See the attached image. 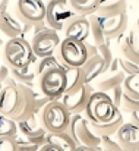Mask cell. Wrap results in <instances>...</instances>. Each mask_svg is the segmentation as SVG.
<instances>
[{
	"mask_svg": "<svg viewBox=\"0 0 139 151\" xmlns=\"http://www.w3.org/2000/svg\"><path fill=\"white\" fill-rule=\"evenodd\" d=\"M3 56L4 62L10 69H19L37 63L38 57L32 50V46L28 40L22 37L9 38L3 46Z\"/></svg>",
	"mask_w": 139,
	"mask_h": 151,
	"instance_id": "cell-1",
	"label": "cell"
},
{
	"mask_svg": "<svg viewBox=\"0 0 139 151\" xmlns=\"http://www.w3.org/2000/svg\"><path fill=\"white\" fill-rule=\"evenodd\" d=\"M38 117L47 132H63L67 131L70 125L72 113L64 107L62 100H50Z\"/></svg>",
	"mask_w": 139,
	"mask_h": 151,
	"instance_id": "cell-2",
	"label": "cell"
},
{
	"mask_svg": "<svg viewBox=\"0 0 139 151\" xmlns=\"http://www.w3.org/2000/svg\"><path fill=\"white\" fill-rule=\"evenodd\" d=\"M117 111L119 109L116 107V104L107 93L94 91L84 113L85 117L94 123H105L110 122L117 114Z\"/></svg>",
	"mask_w": 139,
	"mask_h": 151,
	"instance_id": "cell-3",
	"label": "cell"
},
{
	"mask_svg": "<svg viewBox=\"0 0 139 151\" xmlns=\"http://www.w3.org/2000/svg\"><path fill=\"white\" fill-rule=\"evenodd\" d=\"M56 56L59 57L63 66L81 68L88 59L87 43L79 41L76 38L64 37L56 50Z\"/></svg>",
	"mask_w": 139,
	"mask_h": 151,
	"instance_id": "cell-4",
	"label": "cell"
},
{
	"mask_svg": "<svg viewBox=\"0 0 139 151\" xmlns=\"http://www.w3.org/2000/svg\"><path fill=\"white\" fill-rule=\"evenodd\" d=\"M67 132L70 134V137L75 139L78 145H87V147L97 148L98 151H102L101 150V137L94 132L91 122L84 114H72Z\"/></svg>",
	"mask_w": 139,
	"mask_h": 151,
	"instance_id": "cell-5",
	"label": "cell"
},
{
	"mask_svg": "<svg viewBox=\"0 0 139 151\" xmlns=\"http://www.w3.org/2000/svg\"><path fill=\"white\" fill-rule=\"evenodd\" d=\"M18 123V134L15 135V139L18 142V145H35L40 147L46 142L47 132L43 128L40 117L37 114L25 119V120H19Z\"/></svg>",
	"mask_w": 139,
	"mask_h": 151,
	"instance_id": "cell-6",
	"label": "cell"
},
{
	"mask_svg": "<svg viewBox=\"0 0 139 151\" xmlns=\"http://www.w3.org/2000/svg\"><path fill=\"white\" fill-rule=\"evenodd\" d=\"M40 93L51 100H60L66 93V70L64 66L53 68L38 76Z\"/></svg>",
	"mask_w": 139,
	"mask_h": 151,
	"instance_id": "cell-7",
	"label": "cell"
},
{
	"mask_svg": "<svg viewBox=\"0 0 139 151\" xmlns=\"http://www.w3.org/2000/svg\"><path fill=\"white\" fill-rule=\"evenodd\" d=\"M46 6V24L56 31H63L64 24L75 15L69 0H48Z\"/></svg>",
	"mask_w": 139,
	"mask_h": 151,
	"instance_id": "cell-8",
	"label": "cell"
},
{
	"mask_svg": "<svg viewBox=\"0 0 139 151\" xmlns=\"http://www.w3.org/2000/svg\"><path fill=\"white\" fill-rule=\"evenodd\" d=\"M46 9L44 0H18L15 7L16 18L24 25L46 21Z\"/></svg>",
	"mask_w": 139,
	"mask_h": 151,
	"instance_id": "cell-9",
	"label": "cell"
},
{
	"mask_svg": "<svg viewBox=\"0 0 139 151\" xmlns=\"http://www.w3.org/2000/svg\"><path fill=\"white\" fill-rule=\"evenodd\" d=\"M60 41L62 40L59 37V31L47 27L43 31H40L37 35H34L29 43L32 46V50L35 53V56L38 59H43V57L54 54L59 44H60Z\"/></svg>",
	"mask_w": 139,
	"mask_h": 151,
	"instance_id": "cell-10",
	"label": "cell"
},
{
	"mask_svg": "<svg viewBox=\"0 0 139 151\" xmlns=\"http://www.w3.org/2000/svg\"><path fill=\"white\" fill-rule=\"evenodd\" d=\"M92 94H94L92 85L91 84H85L79 90L73 91V93L63 94L60 100L72 114H82L85 111V109L88 106V101H90Z\"/></svg>",
	"mask_w": 139,
	"mask_h": 151,
	"instance_id": "cell-11",
	"label": "cell"
},
{
	"mask_svg": "<svg viewBox=\"0 0 139 151\" xmlns=\"http://www.w3.org/2000/svg\"><path fill=\"white\" fill-rule=\"evenodd\" d=\"M19 85L10 78L9 84H6L0 91V114L12 119L19 104Z\"/></svg>",
	"mask_w": 139,
	"mask_h": 151,
	"instance_id": "cell-12",
	"label": "cell"
},
{
	"mask_svg": "<svg viewBox=\"0 0 139 151\" xmlns=\"http://www.w3.org/2000/svg\"><path fill=\"white\" fill-rule=\"evenodd\" d=\"M100 24L102 28V32L108 40L111 38H119L120 35L126 34V28H128V15L125 13H119L114 16H100Z\"/></svg>",
	"mask_w": 139,
	"mask_h": 151,
	"instance_id": "cell-13",
	"label": "cell"
},
{
	"mask_svg": "<svg viewBox=\"0 0 139 151\" xmlns=\"http://www.w3.org/2000/svg\"><path fill=\"white\" fill-rule=\"evenodd\" d=\"M63 32H64V37L76 38L79 41L87 43L88 38H90V18L88 16H84V15L75 13L64 24Z\"/></svg>",
	"mask_w": 139,
	"mask_h": 151,
	"instance_id": "cell-14",
	"label": "cell"
},
{
	"mask_svg": "<svg viewBox=\"0 0 139 151\" xmlns=\"http://www.w3.org/2000/svg\"><path fill=\"white\" fill-rule=\"evenodd\" d=\"M116 138L122 148L139 151V126L133 125L132 122L123 123L116 132Z\"/></svg>",
	"mask_w": 139,
	"mask_h": 151,
	"instance_id": "cell-15",
	"label": "cell"
},
{
	"mask_svg": "<svg viewBox=\"0 0 139 151\" xmlns=\"http://www.w3.org/2000/svg\"><path fill=\"white\" fill-rule=\"evenodd\" d=\"M0 32L4 37H7V40L15 38V37H22L24 24L4 9L0 12Z\"/></svg>",
	"mask_w": 139,
	"mask_h": 151,
	"instance_id": "cell-16",
	"label": "cell"
},
{
	"mask_svg": "<svg viewBox=\"0 0 139 151\" xmlns=\"http://www.w3.org/2000/svg\"><path fill=\"white\" fill-rule=\"evenodd\" d=\"M122 57L139 65V31L135 28L125 35V38L120 43Z\"/></svg>",
	"mask_w": 139,
	"mask_h": 151,
	"instance_id": "cell-17",
	"label": "cell"
},
{
	"mask_svg": "<svg viewBox=\"0 0 139 151\" xmlns=\"http://www.w3.org/2000/svg\"><path fill=\"white\" fill-rule=\"evenodd\" d=\"M82 70L85 75V82L91 84L94 79H97L98 76H101L102 73H105V62L102 59V56L100 53L90 56L87 59V62L82 65Z\"/></svg>",
	"mask_w": 139,
	"mask_h": 151,
	"instance_id": "cell-18",
	"label": "cell"
},
{
	"mask_svg": "<svg viewBox=\"0 0 139 151\" xmlns=\"http://www.w3.org/2000/svg\"><path fill=\"white\" fill-rule=\"evenodd\" d=\"M128 9V0H100L97 15L100 16H114L125 13Z\"/></svg>",
	"mask_w": 139,
	"mask_h": 151,
	"instance_id": "cell-19",
	"label": "cell"
},
{
	"mask_svg": "<svg viewBox=\"0 0 139 151\" xmlns=\"http://www.w3.org/2000/svg\"><path fill=\"white\" fill-rule=\"evenodd\" d=\"M64 70H66V93L64 94L73 93V91L79 90L82 85L87 84L85 82V75H84L82 66L81 68L64 66Z\"/></svg>",
	"mask_w": 139,
	"mask_h": 151,
	"instance_id": "cell-20",
	"label": "cell"
},
{
	"mask_svg": "<svg viewBox=\"0 0 139 151\" xmlns=\"http://www.w3.org/2000/svg\"><path fill=\"white\" fill-rule=\"evenodd\" d=\"M91 122V120H90ZM125 123L123 120V114L122 111L119 110L117 114L110 120V122H105V123H94L91 122V126H92L94 132L100 137H105V135H116V132L119 131V128Z\"/></svg>",
	"mask_w": 139,
	"mask_h": 151,
	"instance_id": "cell-21",
	"label": "cell"
},
{
	"mask_svg": "<svg viewBox=\"0 0 139 151\" xmlns=\"http://www.w3.org/2000/svg\"><path fill=\"white\" fill-rule=\"evenodd\" d=\"M10 76L16 84H24V85H29L34 87V79L38 78L37 73V66L35 63L25 66V68H19V69H10Z\"/></svg>",
	"mask_w": 139,
	"mask_h": 151,
	"instance_id": "cell-22",
	"label": "cell"
},
{
	"mask_svg": "<svg viewBox=\"0 0 139 151\" xmlns=\"http://www.w3.org/2000/svg\"><path fill=\"white\" fill-rule=\"evenodd\" d=\"M46 142L54 144V145L60 147L62 150L64 151H73L78 147V144L75 142V139L70 137V134L67 131H63V132H48L46 137Z\"/></svg>",
	"mask_w": 139,
	"mask_h": 151,
	"instance_id": "cell-23",
	"label": "cell"
},
{
	"mask_svg": "<svg viewBox=\"0 0 139 151\" xmlns=\"http://www.w3.org/2000/svg\"><path fill=\"white\" fill-rule=\"evenodd\" d=\"M90 18V38L87 43H91L94 46H101L104 43H107V38L102 32V28H101V24H100V18L97 13H92L88 16Z\"/></svg>",
	"mask_w": 139,
	"mask_h": 151,
	"instance_id": "cell-24",
	"label": "cell"
},
{
	"mask_svg": "<svg viewBox=\"0 0 139 151\" xmlns=\"http://www.w3.org/2000/svg\"><path fill=\"white\" fill-rule=\"evenodd\" d=\"M125 76H126L125 72L120 70V69L116 70V72H111L110 76L102 78L101 81H98L97 90H98V91H102V93H110V91H113L114 88H117V87H120V85L123 84Z\"/></svg>",
	"mask_w": 139,
	"mask_h": 151,
	"instance_id": "cell-25",
	"label": "cell"
},
{
	"mask_svg": "<svg viewBox=\"0 0 139 151\" xmlns=\"http://www.w3.org/2000/svg\"><path fill=\"white\" fill-rule=\"evenodd\" d=\"M100 0H69V4L72 10L78 15L90 16L97 12Z\"/></svg>",
	"mask_w": 139,
	"mask_h": 151,
	"instance_id": "cell-26",
	"label": "cell"
},
{
	"mask_svg": "<svg viewBox=\"0 0 139 151\" xmlns=\"http://www.w3.org/2000/svg\"><path fill=\"white\" fill-rule=\"evenodd\" d=\"M139 75H126L125 76V81L122 84L123 87V93L132 99H136L139 100Z\"/></svg>",
	"mask_w": 139,
	"mask_h": 151,
	"instance_id": "cell-27",
	"label": "cell"
},
{
	"mask_svg": "<svg viewBox=\"0 0 139 151\" xmlns=\"http://www.w3.org/2000/svg\"><path fill=\"white\" fill-rule=\"evenodd\" d=\"M18 134V123L0 114V137H15Z\"/></svg>",
	"mask_w": 139,
	"mask_h": 151,
	"instance_id": "cell-28",
	"label": "cell"
},
{
	"mask_svg": "<svg viewBox=\"0 0 139 151\" xmlns=\"http://www.w3.org/2000/svg\"><path fill=\"white\" fill-rule=\"evenodd\" d=\"M35 66H37V73H38V76H40L43 72H46L48 69L62 68L63 65H62V62L59 60V57H57L56 54H51V56H47V57L40 59V62H38Z\"/></svg>",
	"mask_w": 139,
	"mask_h": 151,
	"instance_id": "cell-29",
	"label": "cell"
},
{
	"mask_svg": "<svg viewBox=\"0 0 139 151\" xmlns=\"http://www.w3.org/2000/svg\"><path fill=\"white\" fill-rule=\"evenodd\" d=\"M101 150L102 151H122V145L117 141L116 135H105L101 137Z\"/></svg>",
	"mask_w": 139,
	"mask_h": 151,
	"instance_id": "cell-30",
	"label": "cell"
},
{
	"mask_svg": "<svg viewBox=\"0 0 139 151\" xmlns=\"http://www.w3.org/2000/svg\"><path fill=\"white\" fill-rule=\"evenodd\" d=\"M98 53L102 56V59H104V62H105V70L108 72L111 63L116 60V56H114V53H113V50H111L108 41L104 43V44H101V46H98Z\"/></svg>",
	"mask_w": 139,
	"mask_h": 151,
	"instance_id": "cell-31",
	"label": "cell"
},
{
	"mask_svg": "<svg viewBox=\"0 0 139 151\" xmlns=\"http://www.w3.org/2000/svg\"><path fill=\"white\" fill-rule=\"evenodd\" d=\"M120 111H126V113H133V111H139V100L132 99L126 94H123L122 99V104H120Z\"/></svg>",
	"mask_w": 139,
	"mask_h": 151,
	"instance_id": "cell-32",
	"label": "cell"
},
{
	"mask_svg": "<svg viewBox=\"0 0 139 151\" xmlns=\"http://www.w3.org/2000/svg\"><path fill=\"white\" fill-rule=\"evenodd\" d=\"M119 66L120 70L125 72V75H139V65L125 59V57H119Z\"/></svg>",
	"mask_w": 139,
	"mask_h": 151,
	"instance_id": "cell-33",
	"label": "cell"
},
{
	"mask_svg": "<svg viewBox=\"0 0 139 151\" xmlns=\"http://www.w3.org/2000/svg\"><path fill=\"white\" fill-rule=\"evenodd\" d=\"M18 147L15 137H0V151H18Z\"/></svg>",
	"mask_w": 139,
	"mask_h": 151,
	"instance_id": "cell-34",
	"label": "cell"
},
{
	"mask_svg": "<svg viewBox=\"0 0 139 151\" xmlns=\"http://www.w3.org/2000/svg\"><path fill=\"white\" fill-rule=\"evenodd\" d=\"M110 97H111V100H113V103L116 104V107L117 109H120V104H122V99H123V87L120 85V87H117V88H114L113 91H110Z\"/></svg>",
	"mask_w": 139,
	"mask_h": 151,
	"instance_id": "cell-35",
	"label": "cell"
},
{
	"mask_svg": "<svg viewBox=\"0 0 139 151\" xmlns=\"http://www.w3.org/2000/svg\"><path fill=\"white\" fill-rule=\"evenodd\" d=\"M37 151H64V150H62L60 147H57V145H54V144L44 142L43 145H40V147H38V150Z\"/></svg>",
	"mask_w": 139,
	"mask_h": 151,
	"instance_id": "cell-36",
	"label": "cell"
},
{
	"mask_svg": "<svg viewBox=\"0 0 139 151\" xmlns=\"http://www.w3.org/2000/svg\"><path fill=\"white\" fill-rule=\"evenodd\" d=\"M38 147L35 145H19L18 147V151H37Z\"/></svg>",
	"mask_w": 139,
	"mask_h": 151,
	"instance_id": "cell-37",
	"label": "cell"
},
{
	"mask_svg": "<svg viewBox=\"0 0 139 151\" xmlns=\"http://www.w3.org/2000/svg\"><path fill=\"white\" fill-rule=\"evenodd\" d=\"M73 151H98V150L92 148V147H87V145H78Z\"/></svg>",
	"mask_w": 139,
	"mask_h": 151,
	"instance_id": "cell-38",
	"label": "cell"
},
{
	"mask_svg": "<svg viewBox=\"0 0 139 151\" xmlns=\"http://www.w3.org/2000/svg\"><path fill=\"white\" fill-rule=\"evenodd\" d=\"M7 3H9V0H0V12L7 7Z\"/></svg>",
	"mask_w": 139,
	"mask_h": 151,
	"instance_id": "cell-39",
	"label": "cell"
},
{
	"mask_svg": "<svg viewBox=\"0 0 139 151\" xmlns=\"http://www.w3.org/2000/svg\"><path fill=\"white\" fill-rule=\"evenodd\" d=\"M1 35H3V34H1V32H0V47H1V46H4V44H6V43H4V40H3V37H1Z\"/></svg>",
	"mask_w": 139,
	"mask_h": 151,
	"instance_id": "cell-40",
	"label": "cell"
},
{
	"mask_svg": "<svg viewBox=\"0 0 139 151\" xmlns=\"http://www.w3.org/2000/svg\"><path fill=\"white\" fill-rule=\"evenodd\" d=\"M136 29L139 31V16H138V19H136Z\"/></svg>",
	"mask_w": 139,
	"mask_h": 151,
	"instance_id": "cell-41",
	"label": "cell"
},
{
	"mask_svg": "<svg viewBox=\"0 0 139 151\" xmlns=\"http://www.w3.org/2000/svg\"><path fill=\"white\" fill-rule=\"evenodd\" d=\"M122 151H136V150H125V148H123Z\"/></svg>",
	"mask_w": 139,
	"mask_h": 151,
	"instance_id": "cell-42",
	"label": "cell"
},
{
	"mask_svg": "<svg viewBox=\"0 0 139 151\" xmlns=\"http://www.w3.org/2000/svg\"><path fill=\"white\" fill-rule=\"evenodd\" d=\"M138 87H139V82H138Z\"/></svg>",
	"mask_w": 139,
	"mask_h": 151,
	"instance_id": "cell-43",
	"label": "cell"
}]
</instances>
